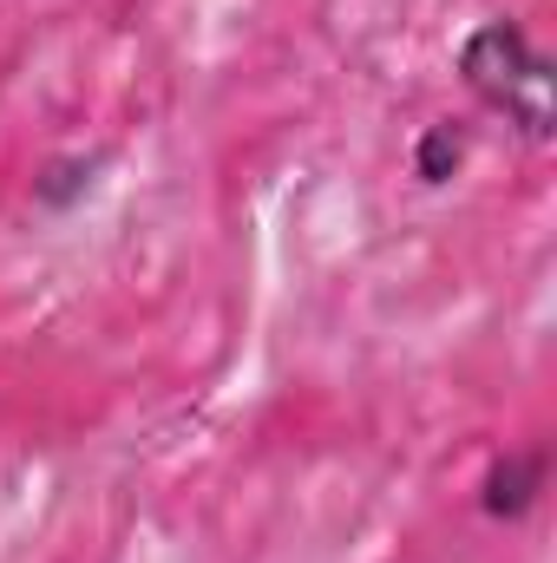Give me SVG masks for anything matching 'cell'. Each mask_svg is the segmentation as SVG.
I'll return each mask as SVG.
<instances>
[{
  "instance_id": "cell-2",
  "label": "cell",
  "mask_w": 557,
  "mask_h": 563,
  "mask_svg": "<svg viewBox=\"0 0 557 563\" xmlns=\"http://www.w3.org/2000/svg\"><path fill=\"white\" fill-rule=\"evenodd\" d=\"M538 492H545V452H538V445H512V452H499V459L485 465V478H479V511H485L492 525H518V518H532Z\"/></svg>"
},
{
  "instance_id": "cell-4",
  "label": "cell",
  "mask_w": 557,
  "mask_h": 563,
  "mask_svg": "<svg viewBox=\"0 0 557 563\" xmlns=\"http://www.w3.org/2000/svg\"><path fill=\"white\" fill-rule=\"evenodd\" d=\"M92 177H99V157H86V151L46 157L40 177H33V210H73V203L92 190Z\"/></svg>"
},
{
  "instance_id": "cell-3",
  "label": "cell",
  "mask_w": 557,
  "mask_h": 563,
  "mask_svg": "<svg viewBox=\"0 0 557 563\" xmlns=\"http://www.w3.org/2000/svg\"><path fill=\"white\" fill-rule=\"evenodd\" d=\"M466 125L459 119H433L426 132L414 139V177L426 190H446L452 177H459V164H466Z\"/></svg>"
},
{
  "instance_id": "cell-1",
  "label": "cell",
  "mask_w": 557,
  "mask_h": 563,
  "mask_svg": "<svg viewBox=\"0 0 557 563\" xmlns=\"http://www.w3.org/2000/svg\"><path fill=\"white\" fill-rule=\"evenodd\" d=\"M459 86H466L492 119H505L518 139L545 144L557 132V73L512 13L479 20V26L466 33V46H459Z\"/></svg>"
}]
</instances>
